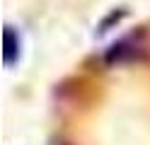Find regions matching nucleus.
Wrapping results in <instances>:
<instances>
[{"label": "nucleus", "instance_id": "f257e3e1", "mask_svg": "<svg viewBox=\"0 0 150 145\" xmlns=\"http://www.w3.org/2000/svg\"><path fill=\"white\" fill-rule=\"evenodd\" d=\"M20 58V36L12 27H5V65H12Z\"/></svg>", "mask_w": 150, "mask_h": 145}]
</instances>
